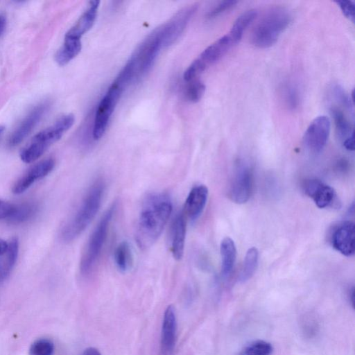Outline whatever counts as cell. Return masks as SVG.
Returning <instances> with one entry per match:
<instances>
[{
  "mask_svg": "<svg viewBox=\"0 0 355 355\" xmlns=\"http://www.w3.org/2000/svg\"><path fill=\"white\" fill-rule=\"evenodd\" d=\"M171 201L164 196H153L145 204L137 222L135 241L141 250L150 248L161 235L172 212Z\"/></svg>",
  "mask_w": 355,
  "mask_h": 355,
  "instance_id": "obj_1",
  "label": "cell"
},
{
  "mask_svg": "<svg viewBox=\"0 0 355 355\" xmlns=\"http://www.w3.org/2000/svg\"><path fill=\"white\" fill-rule=\"evenodd\" d=\"M105 184L96 181L88 190L76 212L62 230V238L69 242L77 238L90 224L99 210Z\"/></svg>",
  "mask_w": 355,
  "mask_h": 355,
  "instance_id": "obj_2",
  "label": "cell"
},
{
  "mask_svg": "<svg viewBox=\"0 0 355 355\" xmlns=\"http://www.w3.org/2000/svg\"><path fill=\"white\" fill-rule=\"evenodd\" d=\"M291 14L284 7L277 6L267 10L256 24L252 32V44L266 49L276 43L282 33L291 21Z\"/></svg>",
  "mask_w": 355,
  "mask_h": 355,
  "instance_id": "obj_3",
  "label": "cell"
},
{
  "mask_svg": "<svg viewBox=\"0 0 355 355\" xmlns=\"http://www.w3.org/2000/svg\"><path fill=\"white\" fill-rule=\"evenodd\" d=\"M74 121L73 114L64 115L53 125L35 135L30 142L21 149L19 154L21 161L25 163H31L40 158L73 125Z\"/></svg>",
  "mask_w": 355,
  "mask_h": 355,
  "instance_id": "obj_4",
  "label": "cell"
},
{
  "mask_svg": "<svg viewBox=\"0 0 355 355\" xmlns=\"http://www.w3.org/2000/svg\"><path fill=\"white\" fill-rule=\"evenodd\" d=\"M115 208V205H112L105 212L89 237L80 264L83 274L91 271L101 255Z\"/></svg>",
  "mask_w": 355,
  "mask_h": 355,
  "instance_id": "obj_5",
  "label": "cell"
},
{
  "mask_svg": "<svg viewBox=\"0 0 355 355\" xmlns=\"http://www.w3.org/2000/svg\"><path fill=\"white\" fill-rule=\"evenodd\" d=\"M162 47L159 27L141 42L130 58L135 66L136 78L144 76L150 69Z\"/></svg>",
  "mask_w": 355,
  "mask_h": 355,
  "instance_id": "obj_6",
  "label": "cell"
},
{
  "mask_svg": "<svg viewBox=\"0 0 355 355\" xmlns=\"http://www.w3.org/2000/svg\"><path fill=\"white\" fill-rule=\"evenodd\" d=\"M123 90L113 83L101 100L97 107L93 126V138L101 139L104 135L109 120L123 93Z\"/></svg>",
  "mask_w": 355,
  "mask_h": 355,
  "instance_id": "obj_7",
  "label": "cell"
},
{
  "mask_svg": "<svg viewBox=\"0 0 355 355\" xmlns=\"http://www.w3.org/2000/svg\"><path fill=\"white\" fill-rule=\"evenodd\" d=\"M253 187V176L250 167L240 162L234 172L229 191L231 200L237 204H243L250 199Z\"/></svg>",
  "mask_w": 355,
  "mask_h": 355,
  "instance_id": "obj_8",
  "label": "cell"
},
{
  "mask_svg": "<svg viewBox=\"0 0 355 355\" xmlns=\"http://www.w3.org/2000/svg\"><path fill=\"white\" fill-rule=\"evenodd\" d=\"M331 130V121L324 115L315 118L306 128L303 142L306 148L313 153L322 150L328 141Z\"/></svg>",
  "mask_w": 355,
  "mask_h": 355,
  "instance_id": "obj_9",
  "label": "cell"
},
{
  "mask_svg": "<svg viewBox=\"0 0 355 355\" xmlns=\"http://www.w3.org/2000/svg\"><path fill=\"white\" fill-rule=\"evenodd\" d=\"M196 8V5L184 8L168 22L159 27L163 47L168 46L175 42L184 31Z\"/></svg>",
  "mask_w": 355,
  "mask_h": 355,
  "instance_id": "obj_10",
  "label": "cell"
},
{
  "mask_svg": "<svg viewBox=\"0 0 355 355\" xmlns=\"http://www.w3.org/2000/svg\"><path fill=\"white\" fill-rule=\"evenodd\" d=\"M55 166V161L48 158L40 161L29 168L14 184L12 191L21 194L26 191L35 181L46 177Z\"/></svg>",
  "mask_w": 355,
  "mask_h": 355,
  "instance_id": "obj_11",
  "label": "cell"
},
{
  "mask_svg": "<svg viewBox=\"0 0 355 355\" xmlns=\"http://www.w3.org/2000/svg\"><path fill=\"white\" fill-rule=\"evenodd\" d=\"M49 103L44 102L35 106L13 131L8 139V145H19L33 130L47 110Z\"/></svg>",
  "mask_w": 355,
  "mask_h": 355,
  "instance_id": "obj_12",
  "label": "cell"
},
{
  "mask_svg": "<svg viewBox=\"0 0 355 355\" xmlns=\"http://www.w3.org/2000/svg\"><path fill=\"white\" fill-rule=\"evenodd\" d=\"M303 188L315 205L321 209L331 206L336 200V193L329 185L317 179H309L304 182Z\"/></svg>",
  "mask_w": 355,
  "mask_h": 355,
  "instance_id": "obj_13",
  "label": "cell"
},
{
  "mask_svg": "<svg viewBox=\"0 0 355 355\" xmlns=\"http://www.w3.org/2000/svg\"><path fill=\"white\" fill-rule=\"evenodd\" d=\"M334 248L346 257L355 253V228L352 221H345L338 225L331 236Z\"/></svg>",
  "mask_w": 355,
  "mask_h": 355,
  "instance_id": "obj_14",
  "label": "cell"
},
{
  "mask_svg": "<svg viewBox=\"0 0 355 355\" xmlns=\"http://www.w3.org/2000/svg\"><path fill=\"white\" fill-rule=\"evenodd\" d=\"M208 189L205 185H196L190 191L184 205L187 217L195 220L201 215L208 198Z\"/></svg>",
  "mask_w": 355,
  "mask_h": 355,
  "instance_id": "obj_15",
  "label": "cell"
},
{
  "mask_svg": "<svg viewBox=\"0 0 355 355\" xmlns=\"http://www.w3.org/2000/svg\"><path fill=\"white\" fill-rule=\"evenodd\" d=\"M176 317L173 306L165 311L161 334V347L164 354H170L175 346L176 337Z\"/></svg>",
  "mask_w": 355,
  "mask_h": 355,
  "instance_id": "obj_16",
  "label": "cell"
},
{
  "mask_svg": "<svg viewBox=\"0 0 355 355\" xmlns=\"http://www.w3.org/2000/svg\"><path fill=\"white\" fill-rule=\"evenodd\" d=\"M100 1L94 0L89 2L87 10L80 17L76 23L66 33V37L80 39L94 25L96 18Z\"/></svg>",
  "mask_w": 355,
  "mask_h": 355,
  "instance_id": "obj_17",
  "label": "cell"
},
{
  "mask_svg": "<svg viewBox=\"0 0 355 355\" xmlns=\"http://www.w3.org/2000/svg\"><path fill=\"white\" fill-rule=\"evenodd\" d=\"M171 230V252L175 259L180 260L184 254L186 238V220L182 213L176 216Z\"/></svg>",
  "mask_w": 355,
  "mask_h": 355,
  "instance_id": "obj_18",
  "label": "cell"
},
{
  "mask_svg": "<svg viewBox=\"0 0 355 355\" xmlns=\"http://www.w3.org/2000/svg\"><path fill=\"white\" fill-rule=\"evenodd\" d=\"M233 44L229 35H225L207 46L198 58L207 68L219 60Z\"/></svg>",
  "mask_w": 355,
  "mask_h": 355,
  "instance_id": "obj_19",
  "label": "cell"
},
{
  "mask_svg": "<svg viewBox=\"0 0 355 355\" xmlns=\"http://www.w3.org/2000/svg\"><path fill=\"white\" fill-rule=\"evenodd\" d=\"M221 274L224 278L228 277L234 267L236 259V248L234 241L225 237L220 242Z\"/></svg>",
  "mask_w": 355,
  "mask_h": 355,
  "instance_id": "obj_20",
  "label": "cell"
},
{
  "mask_svg": "<svg viewBox=\"0 0 355 355\" xmlns=\"http://www.w3.org/2000/svg\"><path fill=\"white\" fill-rule=\"evenodd\" d=\"M19 253V241L17 238L10 239L6 252L0 259V284L10 275L17 259Z\"/></svg>",
  "mask_w": 355,
  "mask_h": 355,
  "instance_id": "obj_21",
  "label": "cell"
},
{
  "mask_svg": "<svg viewBox=\"0 0 355 355\" xmlns=\"http://www.w3.org/2000/svg\"><path fill=\"white\" fill-rule=\"evenodd\" d=\"M81 49L80 39L65 36L64 44L55 54L56 62L60 66L67 64L80 52Z\"/></svg>",
  "mask_w": 355,
  "mask_h": 355,
  "instance_id": "obj_22",
  "label": "cell"
},
{
  "mask_svg": "<svg viewBox=\"0 0 355 355\" xmlns=\"http://www.w3.org/2000/svg\"><path fill=\"white\" fill-rule=\"evenodd\" d=\"M330 113L333 117L338 137L343 142L354 137L352 124L339 107L332 105L330 107Z\"/></svg>",
  "mask_w": 355,
  "mask_h": 355,
  "instance_id": "obj_23",
  "label": "cell"
},
{
  "mask_svg": "<svg viewBox=\"0 0 355 355\" xmlns=\"http://www.w3.org/2000/svg\"><path fill=\"white\" fill-rule=\"evenodd\" d=\"M257 15L256 10H249L237 17L228 34L234 44L241 40L245 30L254 20Z\"/></svg>",
  "mask_w": 355,
  "mask_h": 355,
  "instance_id": "obj_24",
  "label": "cell"
},
{
  "mask_svg": "<svg viewBox=\"0 0 355 355\" xmlns=\"http://www.w3.org/2000/svg\"><path fill=\"white\" fill-rule=\"evenodd\" d=\"M114 262L117 268L121 272L129 270L133 264V255L130 244L122 241L115 249Z\"/></svg>",
  "mask_w": 355,
  "mask_h": 355,
  "instance_id": "obj_25",
  "label": "cell"
},
{
  "mask_svg": "<svg viewBox=\"0 0 355 355\" xmlns=\"http://www.w3.org/2000/svg\"><path fill=\"white\" fill-rule=\"evenodd\" d=\"M37 210V205L32 202L15 205L12 214L7 219L11 223H21L31 219L35 214Z\"/></svg>",
  "mask_w": 355,
  "mask_h": 355,
  "instance_id": "obj_26",
  "label": "cell"
},
{
  "mask_svg": "<svg viewBox=\"0 0 355 355\" xmlns=\"http://www.w3.org/2000/svg\"><path fill=\"white\" fill-rule=\"evenodd\" d=\"M259 261V251L257 248L252 247L246 252L243 267L239 277V282L243 283L250 279L254 275Z\"/></svg>",
  "mask_w": 355,
  "mask_h": 355,
  "instance_id": "obj_27",
  "label": "cell"
},
{
  "mask_svg": "<svg viewBox=\"0 0 355 355\" xmlns=\"http://www.w3.org/2000/svg\"><path fill=\"white\" fill-rule=\"evenodd\" d=\"M284 101L286 107L291 110H295L300 103V92L298 87L293 82H286L282 89Z\"/></svg>",
  "mask_w": 355,
  "mask_h": 355,
  "instance_id": "obj_28",
  "label": "cell"
},
{
  "mask_svg": "<svg viewBox=\"0 0 355 355\" xmlns=\"http://www.w3.org/2000/svg\"><path fill=\"white\" fill-rule=\"evenodd\" d=\"M331 94L335 101L343 105L354 116L353 95L351 97L339 85H332L331 87Z\"/></svg>",
  "mask_w": 355,
  "mask_h": 355,
  "instance_id": "obj_29",
  "label": "cell"
},
{
  "mask_svg": "<svg viewBox=\"0 0 355 355\" xmlns=\"http://www.w3.org/2000/svg\"><path fill=\"white\" fill-rule=\"evenodd\" d=\"M53 342L46 338L35 340L30 346L29 355H53Z\"/></svg>",
  "mask_w": 355,
  "mask_h": 355,
  "instance_id": "obj_30",
  "label": "cell"
},
{
  "mask_svg": "<svg viewBox=\"0 0 355 355\" xmlns=\"http://www.w3.org/2000/svg\"><path fill=\"white\" fill-rule=\"evenodd\" d=\"M272 352L270 343L264 340H257L247 345L239 355H270Z\"/></svg>",
  "mask_w": 355,
  "mask_h": 355,
  "instance_id": "obj_31",
  "label": "cell"
},
{
  "mask_svg": "<svg viewBox=\"0 0 355 355\" xmlns=\"http://www.w3.org/2000/svg\"><path fill=\"white\" fill-rule=\"evenodd\" d=\"M205 91V84L198 79H194L188 85L185 95L189 101L197 103L202 98Z\"/></svg>",
  "mask_w": 355,
  "mask_h": 355,
  "instance_id": "obj_32",
  "label": "cell"
},
{
  "mask_svg": "<svg viewBox=\"0 0 355 355\" xmlns=\"http://www.w3.org/2000/svg\"><path fill=\"white\" fill-rule=\"evenodd\" d=\"M206 69L203 63L198 58H196L184 71L183 78L185 81L190 82L196 79Z\"/></svg>",
  "mask_w": 355,
  "mask_h": 355,
  "instance_id": "obj_33",
  "label": "cell"
},
{
  "mask_svg": "<svg viewBox=\"0 0 355 355\" xmlns=\"http://www.w3.org/2000/svg\"><path fill=\"white\" fill-rule=\"evenodd\" d=\"M237 3L238 1L235 0H225L220 1L209 11H208V12L207 13V17L208 19L215 18L217 16L221 15L222 13L225 12L226 11L234 8Z\"/></svg>",
  "mask_w": 355,
  "mask_h": 355,
  "instance_id": "obj_34",
  "label": "cell"
},
{
  "mask_svg": "<svg viewBox=\"0 0 355 355\" xmlns=\"http://www.w3.org/2000/svg\"><path fill=\"white\" fill-rule=\"evenodd\" d=\"M336 3L343 15L352 22L355 19V3L352 1H336Z\"/></svg>",
  "mask_w": 355,
  "mask_h": 355,
  "instance_id": "obj_35",
  "label": "cell"
},
{
  "mask_svg": "<svg viewBox=\"0 0 355 355\" xmlns=\"http://www.w3.org/2000/svg\"><path fill=\"white\" fill-rule=\"evenodd\" d=\"M15 205L0 200V219L8 218L14 209Z\"/></svg>",
  "mask_w": 355,
  "mask_h": 355,
  "instance_id": "obj_36",
  "label": "cell"
},
{
  "mask_svg": "<svg viewBox=\"0 0 355 355\" xmlns=\"http://www.w3.org/2000/svg\"><path fill=\"white\" fill-rule=\"evenodd\" d=\"M81 355H101L100 352L94 347L87 348Z\"/></svg>",
  "mask_w": 355,
  "mask_h": 355,
  "instance_id": "obj_37",
  "label": "cell"
},
{
  "mask_svg": "<svg viewBox=\"0 0 355 355\" xmlns=\"http://www.w3.org/2000/svg\"><path fill=\"white\" fill-rule=\"evenodd\" d=\"M8 246V243L0 239V257H2L6 252Z\"/></svg>",
  "mask_w": 355,
  "mask_h": 355,
  "instance_id": "obj_38",
  "label": "cell"
},
{
  "mask_svg": "<svg viewBox=\"0 0 355 355\" xmlns=\"http://www.w3.org/2000/svg\"><path fill=\"white\" fill-rule=\"evenodd\" d=\"M6 24V18L3 16L0 15V36L2 35V33H3V31L5 30Z\"/></svg>",
  "mask_w": 355,
  "mask_h": 355,
  "instance_id": "obj_39",
  "label": "cell"
},
{
  "mask_svg": "<svg viewBox=\"0 0 355 355\" xmlns=\"http://www.w3.org/2000/svg\"><path fill=\"white\" fill-rule=\"evenodd\" d=\"M5 130V127L3 125H0V140L3 135Z\"/></svg>",
  "mask_w": 355,
  "mask_h": 355,
  "instance_id": "obj_40",
  "label": "cell"
}]
</instances>
